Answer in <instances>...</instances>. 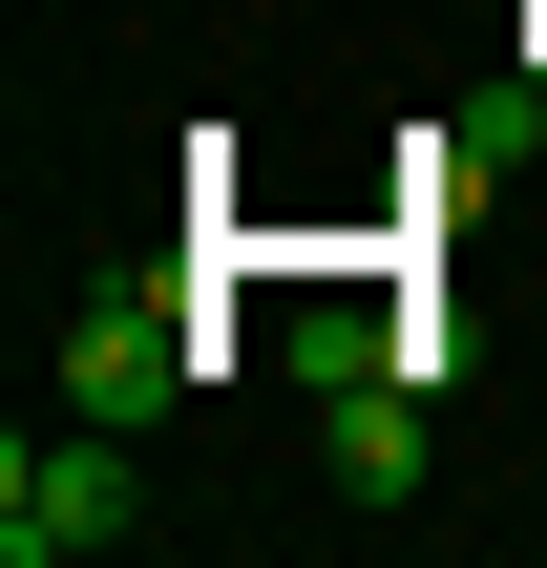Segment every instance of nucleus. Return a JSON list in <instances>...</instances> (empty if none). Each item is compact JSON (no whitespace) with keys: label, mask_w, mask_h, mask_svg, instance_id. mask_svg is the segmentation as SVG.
<instances>
[{"label":"nucleus","mask_w":547,"mask_h":568,"mask_svg":"<svg viewBox=\"0 0 547 568\" xmlns=\"http://www.w3.org/2000/svg\"><path fill=\"white\" fill-rule=\"evenodd\" d=\"M148 527V485H126V422H21L0 443V568H84V548H126Z\"/></svg>","instance_id":"nucleus-1"},{"label":"nucleus","mask_w":547,"mask_h":568,"mask_svg":"<svg viewBox=\"0 0 547 568\" xmlns=\"http://www.w3.org/2000/svg\"><path fill=\"white\" fill-rule=\"evenodd\" d=\"M232 337H211V295H84L63 316V422H148V400H190Z\"/></svg>","instance_id":"nucleus-2"},{"label":"nucleus","mask_w":547,"mask_h":568,"mask_svg":"<svg viewBox=\"0 0 547 568\" xmlns=\"http://www.w3.org/2000/svg\"><path fill=\"white\" fill-rule=\"evenodd\" d=\"M316 443H337V485H358V506H401V485H422V379H337V400H316Z\"/></svg>","instance_id":"nucleus-3"},{"label":"nucleus","mask_w":547,"mask_h":568,"mask_svg":"<svg viewBox=\"0 0 547 568\" xmlns=\"http://www.w3.org/2000/svg\"><path fill=\"white\" fill-rule=\"evenodd\" d=\"M527 84H547V0H527Z\"/></svg>","instance_id":"nucleus-4"}]
</instances>
